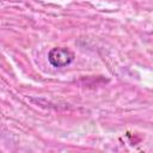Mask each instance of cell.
I'll return each instance as SVG.
<instances>
[{
    "instance_id": "1",
    "label": "cell",
    "mask_w": 153,
    "mask_h": 153,
    "mask_svg": "<svg viewBox=\"0 0 153 153\" xmlns=\"http://www.w3.org/2000/svg\"><path fill=\"white\" fill-rule=\"evenodd\" d=\"M48 60H49L50 65L54 67H59V68L66 67L73 62L74 54L67 48L56 47V48L50 49V51L48 54Z\"/></svg>"
}]
</instances>
